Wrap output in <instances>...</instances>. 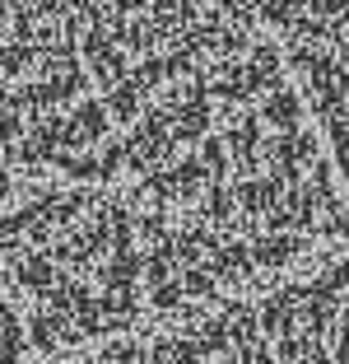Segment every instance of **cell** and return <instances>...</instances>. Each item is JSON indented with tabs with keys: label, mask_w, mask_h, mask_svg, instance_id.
Returning <instances> with one entry per match:
<instances>
[{
	"label": "cell",
	"mask_w": 349,
	"mask_h": 364,
	"mask_svg": "<svg viewBox=\"0 0 349 364\" xmlns=\"http://www.w3.org/2000/svg\"><path fill=\"white\" fill-rule=\"evenodd\" d=\"M0 164L98 187L252 289L340 182L247 0H0Z\"/></svg>",
	"instance_id": "1"
},
{
	"label": "cell",
	"mask_w": 349,
	"mask_h": 364,
	"mask_svg": "<svg viewBox=\"0 0 349 364\" xmlns=\"http://www.w3.org/2000/svg\"><path fill=\"white\" fill-rule=\"evenodd\" d=\"M98 364H349V252L94 350Z\"/></svg>",
	"instance_id": "2"
},
{
	"label": "cell",
	"mask_w": 349,
	"mask_h": 364,
	"mask_svg": "<svg viewBox=\"0 0 349 364\" xmlns=\"http://www.w3.org/2000/svg\"><path fill=\"white\" fill-rule=\"evenodd\" d=\"M298 85L349 205V0H247Z\"/></svg>",
	"instance_id": "3"
},
{
	"label": "cell",
	"mask_w": 349,
	"mask_h": 364,
	"mask_svg": "<svg viewBox=\"0 0 349 364\" xmlns=\"http://www.w3.org/2000/svg\"><path fill=\"white\" fill-rule=\"evenodd\" d=\"M0 364H43L33 350L28 322H23L19 304L5 294V285H0Z\"/></svg>",
	"instance_id": "4"
}]
</instances>
